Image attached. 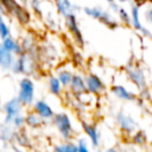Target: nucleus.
Here are the masks:
<instances>
[{"label": "nucleus", "instance_id": "dca6fc26", "mask_svg": "<svg viewBox=\"0 0 152 152\" xmlns=\"http://www.w3.org/2000/svg\"><path fill=\"white\" fill-rule=\"evenodd\" d=\"M14 63V55L6 50L2 45H0V66L5 70H10L12 69Z\"/></svg>", "mask_w": 152, "mask_h": 152}, {"label": "nucleus", "instance_id": "c9c22d12", "mask_svg": "<svg viewBox=\"0 0 152 152\" xmlns=\"http://www.w3.org/2000/svg\"><path fill=\"white\" fill-rule=\"evenodd\" d=\"M150 152H152V144H151V146H150Z\"/></svg>", "mask_w": 152, "mask_h": 152}, {"label": "nucleus", "instance_id": "473e14b6", "mask_svg": "<svg viewBox=\"0 0 152 152\" xmlns=\"http://www.w3.org/2000/svg\"><path fill=\"white\" fill-rule=\"evenodd\" d=\"M106 152H118V150H116V148H114V147H110V148L106 150Z\"/></svg>", "mask_w": 152, "mask_h": 152}, {"label": "nucleus", "instance_id": "f704fd0d", "mask_svg": "<svg viewBox=\"0 0 152 152\" xmlns=\"http://www.w3.org/2000/svg\"><path fill=\"white\" fill-rule=\"evenodd\" d=\"M2 20H4V19H2V13L0 12V21H2Z\"/></svg>", "mask_w": 152, "mask_h": 152}, {"label": "nucleus", "instance_id": "cd10ccee", "mask_svg": "<svg viewBox=\"0 0 152 152\" xmlns=\"http://www.w3.org/2000/svg\"><path fill=\"white\" fill-rule=\"evenodd\" d=\"M12 124H13L17 128H23L24 125H25V118H24L21 114H20V115H17V116L13 119Z\"/></svg>", "mask_w": 152, "mask_h": 152}, {"label": "nucleus", "instance_id": "2f4dec72", "mask_svg": "<svg viewBox=\"0 0 152 152\" xmlns=\"http://www.w3.org/2000/svg\"><path fill=\"white\" fill-rule=\"evenodd\" d=\"M32 7H34L36 12L39 11V0H32Z\"/></svg>", "mask_w": 152, "mask_h": 152}, {"label": "nucleus", "instance_id": "4be33fe9", "mask_svg": "<svg viewBox=\"0 0 152 152\" xmlns=\"http://www.w3.org/2000/svg\"><path fill=\"white\" fill-rule=\"evenodd\" d=\"M53 152H77V144L72 141H65L53 147Z\"/></svg>", "mask_w": 152, "mask_h": 152}, {"label": "nucleus", "instance_id": "4468645a", "mask_svg": "<svg viewBox=\"0 0 152 152\" xmlns=\"http://www.w3.org/2000/svg\"><path fill=\"white\" fill-rule=\"evenodd\" d=\"M69 87H70L71 93L75 94L76 96L82 95V94H84V93L87 91L86 82H84V77H82L81 75H77V74H74L72 80H71Z\"/></svg>", "mask_w": 152, "mask_h": 152}, {"label": "nucleus", "instance_id": "a211bd4d", "mask_svg": "<svg viewBox=\"0 0 152 152\" xmlns=\"http://www.w3.org/2000/svg\"><path fill=\"white\" fill-rule=\"evenodd\" d=\"M45 124V119H43L40 115H38L34 110L28 113L25 116V125H27L28 127L32 128H39Z\"/></svg>", "mask_w": 152, "mask_h": 152}, {"label": "nucleus", "instance_id": "2eb2a0df", "mask_svg": "<svg viewBox=\"0 0 152 152\" xmlns=\"http://www.w3.org/2000/svg\"><path fill=\"white\" fill-rule=\"evenodd\" d=\"M82 128H83V132L88 135L91 145L94 147H97L99 146V142H100V135H99V132H97V128L95 125L93 124H88L86 121L82 122Z\"/></svg>", "mask_w": 152, "mask_h": 152}, {"label": "nucleus", "instance_id": "72a5a7b5", "mask_svg": "<svg viewBox=\"0 0 152 152\" xmlns=\"http://www.w3.org/2000/svg\"><path fill=\"white\" fill-rule=\"evenodd\" d=\"M129 1H132V0H118V2H120V4H126V2H129Z\"/></svg>", "mask_w": 152, "mask_h": 152}, {"label": "nucleus", "instance_id": "aec40b11", "mask_svg": "<svg viewBox=\"0 0 152 152\" xmlns=\"http://www.w3.org/2000/svg\"><path fill=\"white\" fill-rule=\"evenodd\" d=\"M48 83H49V90H50L51 94L61 95V93H62V84H61V82H59L57 76H50Z\"/></svg>", "mask_w": 152, "mask_h": 152}, {"label": "nucleus", "instance_id": "f257e3e1", "mask_svg": "<svg viewBox=\"0 0 152 152\" xmlns=\"http://www.w3.org/2000/svg\"><path fill=\"white\" fill-rule=\"evenodd\" d=\"M83 11L88 17L96 19L97 21H100L101 24L106 25L107 27H109L112 30H114L119 26V23L114 19V17L108 11H106L99 6H88V7H84Z\"/></svg>", "mask_w": 152, "mask_h": 152}, {"label": "nucleus", "instance_id": "6ab92c4d", "mask_svg": "<svg viewBox=\"0 0 152 152\" xmlns=\"http://www.w3.org/2000/svg\"><path fill=\"white\" fill-rule=\"evenodd\" d=\"M55 5H56V8L57 11L63 15H68L69 13H74V10L76 8L71 2L70 0H55Z\"/></svg>", "mask_w": 152, "mask_h": 152}, {"label": "nucleus", "instance_id": "412c9836", "mask_svg": "<svg viewBox=\"0 0 152 152\" xmlns=\"http://www.w3.org/2000/svg\"><path fill=\"white\" fill-rule=\"evenodd\" d=\"M131 140L134 145H138V146H144L146 142H147V135L144 131L141 129H137L134 133H132V137H131Z\"/></svg>", "mask_w": 152, "mask_h": 152}, {"label": "nucleus", "instance_id": "1a4fd4ad", "mask_svg": "<svg viewBox=\"0 0 152 152\" xmlns=\"http://www.w3.org/2000/svg\"><path fill=\"white\" fill-rule=\"evenodd\" d=\"M84 82H86V88L87 91L94 95H101L106 91V84L104 82L96 75V74H88L84 77Z\"/></svg>", "mask_w": 152, "mask_h": 152}, {"label": "nucleus", "instance_id": "20e7f679", "mask_svg": "<svg viewBox=\"0 0 152 152\" xmlns=\"http://www.w3.org/2000/svg\"><path fill=\"white\" fill-rule=\"evenodd\" d=\"M34 59L30 55V52H23L19 55V57L14 61L12 70L14 74H25V75H31L34 71Z\"/></svg>", "mask_w": 152, "mask_h": 152}, {"label": "nucleus", "instance_id": "423d86ee", "mask_svg": "<svg viewBox=\"0 0 152 152\" xmlns=\"http://www.w3.org/2000/svg\"><path fill=\"white\" fill-rule=\"evenodd\" d=\"M0 4L6 8V11L13 14L23 25H26L30 21L28 11H26L23 6H20L15 0H0Z\"/></svg>", "mask_w": 152, "mask_h": 152}, {"label": "nucleus", "instance_id": "7c9ffc66", "mask_svg": "<svg viewBox=\"0 0 152 152\" xmlns=\"http://www.w3.org/2000/svg\"><path fill=\"white\" fill-rule=\"evenodd\" d=\"M109 6H110V8L114 11V12H118L119 11V5L116 4V2H114V1H112V2H109Z\"/></svg>", "mask_w": 152, "mask_h": 152}, {"label": "nucleus", "instance_id": "c756f323", "mask_svg": "<svg viewBox=\"0 0 152 152\" xmlns=\"http://www.w3.org/2000/svg\"><path fill=\"white\" fill-rule=\"evenodd\" d=\"M135 5H138L139 7H141V6H144V5H146V4H150V5H152V0H132Z\"/></svg>", "mask_w": 152, "mask_h": 152}, {"label": "nucleus", "instance_id": "0eeeda50", "mask_svg": "<svg viewBox=\"0 0 152 152\" xmlns=\"http://www.w3.org/2000/svg\"><path fill=\"white\" fill-rule=\"evenodd\" d=\"M65 18V26L68 27L69 32L71 33L75 43L83 48L84 45V38H83V34L81 32V28L78 26V23H77V18H76V14L75 13H69L68 15L64 17Z\"/></svg>", "mask_w": 152, "mask_h": 152}, {"label": "nucleus", "instance_id": "393cba45", "mask_svg": "<svg viewBox=\"0 0 152 152\" xmlns=\"http://www.w3.org/2000/svg\"><path fill=\"white\" fill-rule=\"evenodd\" d=\"M116 13H118V15H119V20H120L122 24L131 26V14H129V12H128L126 8L120 7Z\"/></svg>", "mask_w": 152, "mask_h": 152}, {"label": "nucleus", "instance_id": "7ed1b4c3", "mask_svg": "<svg viewBox=\"0 0 152 152\" xmlns=\"http://www.w3.org/2000/svg\"><path fill=\"white\" fill-rule=\"evenodd\" d=\"M125 72L128 77V80L140 90L145 89V88H148L147 87V78H146V75L144 72V70L137 65V64H127L125 66Z\"/></svg>", "mask_w": 152, "mask_h": 152}, {"label": "nucleus", "instance_id": "a878e982", "mask_svg": "<svg viewBox=\"0 0 152 152\" xmlns=\"http://www.w3.org/2000/svg\"><path fill=\"white\" fill-rule=\"evenodd\" d=\"M11 36V30L8 27V25L2 20L0 21V38L4 39L6 37H10Z\"/></svg>", "mask_w": 152, "mask_h": 152}, {"label": "nucleus", "instance_id": "ddd939ff", "mask_svg": "<svg viewBox=\"0 0 152 152\" xmlns=\"http://www.w3.org/2000/svg\"><path fill=\"white\" fill-rule=\"evenodd\" d=\"M33 110H34L38 115H40L43 119H52L53 115H55L53 109L51 108V106H50L48 102L43 101V100H37V101L34 102Z\"/></svg>", "mask_w": 152, "mask_h": 152}, {"label": "nucleus", "instance_id": "f8f14e48", "mask_svg": "<svg viewBox=\"0 0 152 152\" xmlns=\"http://www.w3.org/2000/svg\"><path fill=\"white\" fill-rule=\"evenodd\" d=\"M110 91L113 93V95L115 97H118L119 100H122V101H137L138 100V95L127 89L125 86L122 84H114L110 87Z\"/></svg>", "mask_w": 152, "mask_h": 152}, {"label": "nucleus", "instance_id": "f03ea898", "mask_svg": "<svg viewBox=\"0 0 152 152\" xmlns=\"http://www.w3.org/2000/svg\"><path fill=\"white\" fill-rule=\"evenodd\" d=\"M52 121L57 127V131L65 140H71L75 135V131L72 128L71 120L66 113H57L53 115Z\"/></svg>", "mask_w": 152, "mask_h": 152}, {"label": "nucleus", "instance_id": "4c0bfd02", "mask_svg": "<svg viewBox=\"0 0 152 152\" xmlns=\"http://www.w3.org/2000/svg\"><path fill=\"white\" fill-rule=\"evenodd\" d=\"M0 104H1V97H0Z\"/></svg>", "mask_w": 152, "mask_h": 152}, {"label": "nucleus", "instance_id": "c85d7f7f", "mask_svg": "<svg viewBox=\"0 0 152 152\" xmlns=\"http://www.w3.org/2000/svg\"><path fill=\"white\" fill-rule=\"evenodd\" d=\"M144 19L146 20L147 24L152 25V5L148 6L147 8H145V11H144Z\"/></svg>", "mask_w": 152, "mask_h": 152}, {"label": "nucleus", "instance_id": "f3484780", "mask_svg": "<svg viewBox=\"0 0 152 152\" xmlns=\"http://www.w3.org/2000/svg\"><path fill=\"white\" fill-rule=\"evenodd\" d=\"M1 45H2L6 50L11 51L13 55H17V56H19V55H21V53L24 52V51H23V48H21V44H20L19 42H17L15 39H13L11 36L4 38Z\"/></svg>", "mask_w": 152, "mask_h": 152}, {"label": "nucleus", "instance_id": "9b49d317", "mask_svg": "<svg viewBox=\"0 0 152 152\" xmlns=\"http://www.w3.org/2000/svg\"><path fill=\"white\" fill-rule=\"evenodd\" d=\"M116 122L120 127V129L126 134H132L138 129V122L128 114L124 112H119L116 114Z\"/></svg>", "mask_w": 152, "mask_h": 152}, {"label": "nucleus", "instance_id": "39448f33", "mask_svg": "<svg viewBox=\"0 0 152 152\" xmlns=\"http://www.w3.org/2000/svg\"><path fill=\"white\" fill-rule=\"evenodd\" d=\"M34 97V84L30 77H24L19 82L18 99L23 106H28L33 102Z\"/></svg>", "mask_w": 152, "mask_h": 152}, {"label": "nucleus", "instance_id": "9d476101", "mask_svg": "<svg viewBox=\"0 0 152 152\" xmlns=\"http://www.w3.org/2000/svg\"><path fill=\"white\" fill-rule=\"evenodd\" d=\"M4 110H5V114H6L5 115V122L6 124H12L13 119L17 115L21 114L23 103L19 101L18 97H13L4 104Z\"/></svg>", "mask_w": 152, "mask_h": 152}, {"label": "nucleus", "instance_id": "6e6552de", "mask_svg": "<svg viewBox=\"0 0 152 152\" xmlns=\"http://www.w3.org/2000/svg\"><path fill=\"white\" fill-rule=\"evenodd\" d=\"M129 14H131V26L137 30L138 32H140L144 37H147V38H151L152 39V32L144 26L142 21H141V17H140V7L135 4H133L131 6V10H129Z\"/></svg>", "mask_w": 152, "mask_h": 152}, {"label": "nucleus", "instance_id": "e433bc0d", "mask_svg": "<svg viewBox=\"0 0 152 152\" xmlns=\"http://www.w3.org/2000/svg\"><path fill=\"white\" fill-rule=\"evenodd\" d=\"M106 1H108V2H112V1H114V0H106Z\"/></svg>", "mask_w": 152, "mask_h": 152}, {"label": "nucleus", "instance_id": "bb28decb", "mask_svg": "<svg viewBox=\"0 0 152 152\" xmlns=\"http://www.w3.org/2000/svg\"><path fill=\"white\" fill-rule=\"evenodd\" d=\"M77 152H90L89 146H88V141L84 138L78 139V141H77Z\"/></svg>", "mask_w": 152, "mask_h": 152}, {"label": "nucleus", "instance_id": "b1692460", "mask_svg": "<svg viewBox=\"0 0 152 152\" xmlns=\"http://www.w3.org/2000/svg\"><path fill=\"white\" fill-rule=\"evenodd\" d=\"M72 76H74V74L71 71H69V70H61L58 72L57 77H58L62 87H69V84H70V82L72 80Z\"/></svg>", "mask_w": 152, "mask_h": 152}, {"label": "nucleus", "instance_id": "5701e85b", "mask_svg": "<svg viewBox=\"0 0 152 152\" xmlns=\"http://www.w3.org/2000/svg\"><path fill=\"white\" fill-rule=\"evenodd\" d=\"M12 138H14V133L8 126V124L5 122L4 125H0V140L10 141Z\"/></svg>", "mask_w": 152, "mask_h": 152}]
</instances>
